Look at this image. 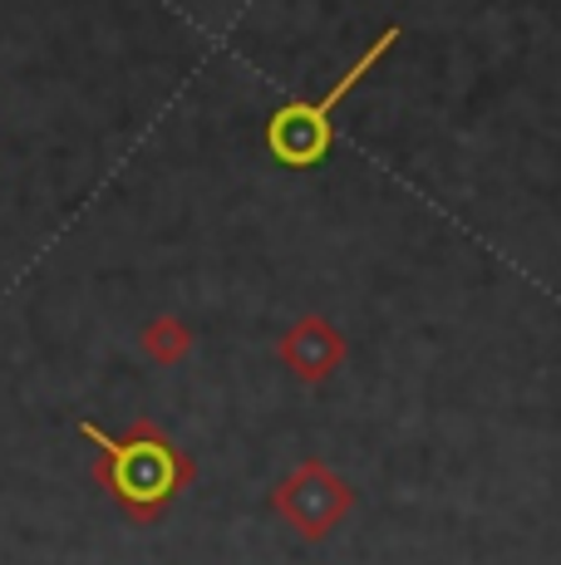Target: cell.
<instances>
[{"instance_id": "cell-1", "label": "cell", "mask_w": 561, "mask_h": 565, "mask_svg": "<svg viewBox=\"0 0 561 565\" xmlns=\"http://www.w3.org/2000/svg\"><path fill=\"white\" fill-rule=\"evenodd\" d=\"M394 40H399V25L384 30V35L374 40V45L364 50L360 60L350 64V70H345V79L326 94V99L276 108L272 124H266V148H272V158L280 162V168H316V162L330 153V138H336V128H330V114H336V104L364 79V74L374 70V64L384 60V50H390Z\"/></svg>"}, {"instance_id": "cell-2", "label": "cell", "mask_w": 561, "mask_h": 565, "mask_svg": "<svg viewBox=\"0 0 561 565\" xmlns=\"http://www.w3.org/2000/svg\"><path fill=\"white\" fill-rule=\"evenodd\" d=\"M84 438H94L104 452H109L118 497H128L134 507H158V502H168L172 487L188 477V462H182L178 452L168 448V443L148 438V433H138L134 443H114V438H104L94 423H84Z\"/></svg>"}, {"instance_id": "cell-3", "label": "cell", "mask_w": 561, "mask_h": 565, "mask_svg": "<svg viewBox=\"0 0 561 565\" xmlns=\"http://www.w3.org/2000/svg\"><path fill=\"white\" fill-rule=\"evenodd\" d=\"M350 507H354V492L330 472L326 462H300L296 472L276 487V512L286 516L306 541L330 536Z\"/></svg>"}, {"instance_id": "cell-4", "label": "cell", "mask_w": 561, "mask_h": 565, "mask_svg": "<svg viewBox=\"0 0 561 565\" xmlns=\"http://www.w3.org/2000/svg\"><path fill=\"white\" fill-rule=\"evenodd\" d=\"M280 360H286V369L300 379V384H320V379H330L340 369L345 340H340V330L330 320L306 315V320L280 340Z\"/></svg>"}, {"instance_id": "cell-5", "label": "cell", "mask_w": 561, "mask_h": 565, "mask_svg": "<svg viewBox=\"0 0 561 565\" xmlns=\"http://www.w3.org/2000/svg\"><path fill=\"white\" fill-rule=\"evenodd\" d=\"M144 350H148V360L154 364H178V360H188L192 334L182 330L172 315H158V320L144 330Z\"/></svg>"}]
</instances>
